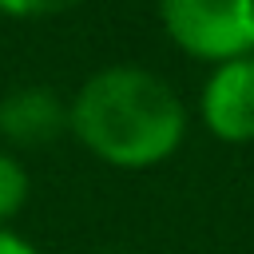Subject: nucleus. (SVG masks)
Instances as JSON below:
<instances>
[{"label": "nucleus", "instance_id": "f257e3e1", "mask_svg": "<svg viewBox=\"0 0 254 254\" xmlns=\"http://www.w3.org/2000/svg\"><path fill=\"white\" fill-rule=\"evenodd\" d=\"M71 135L103 163L143 171L171 159L187 135L183 99L147 67H103L71 99Z\"/></svg>", "mask_w": 254, "mask_h": 254}, {"label": "nucleus", "instance_id": "f03ea898", "mask_svg": "<svg viewBox=\"0 0 254 254\" xmlns=\"http://www.w3.org/2000/svg\"><path fill=\"white\" fill-rule=\"evenodd\" d=\"M159 20L194 60L230 64L254 52V0H159Z\"/></svg>", "mask_w": 254, "mask_h": 254}, {"label": "nucleus", "instance_id": "7ed1b4c3", "mask_svg": "<svg viewBox=\"0 0 254 254\" xmlns=\"http://www.w3.org/2000/svg\"><path fill=\"white\" fill-rule=\"evenodd\" d=\"M202 119L222 143L254 139V56L214 67L202 87Z\"/></svg>", "mask_w": 254, "mask_h": 254}, {"label": "nucleus", "instance_id": "20e7f679", "mask_svg": "<svg viewBox=\"0 0 254 254\" xmlns=\"http://www.w3.org/2000/svg\"><path fill=\"white\" fill-rule=\"evenodd\" d=\"M71 127L67 103L48 83H24L12 87L0 99V135L16 147H44L60 139Z\"/></svg>", "mask_w": 254, "mask_h": 254}, {"label": "nucleus", "instance_id": "39448f33", "mask_svg": "<svg viewBox=\"0 0 254 254\" xmlns=\"http://www.w3.org/2000/svg\"><path fill=\"white\" fill-rule=\"evenodd\" d=\"M24 202H28V171H24L20 159L0 151V222L20 214Z\"/></svg>", "mask_w": 254, "mask_h": 254}, {"label": "nucleus", "instance_id": "423d86ee", "mask_svg": "<svg viewBox=\"0 0 254 254\" xmlns=\"http://www.w3.org/2000/svg\"><path fill=\"white\" fill-rule=\"evenodd\" d=\"M83 0H0V12L4 16H16V20H40V16H60V12H71L79 8Z\"/></svg>", "mask_w": 254, "mask_h": 254}, {"label": "nucleus", "instance_id": "0eeeda50", "mask_svg": "<svg viewBox=\"0 0 254 254\" xmlns=\"http://www.w3.org/2000/svg\"><path fill=\"white\" fill-rule=\"evenodd\" d=\"M0 254H40L32 242H24L20 234H8V230H0Z\"/></svg>", "mask_w": 254, "mask_h": 254}]
</instances>
